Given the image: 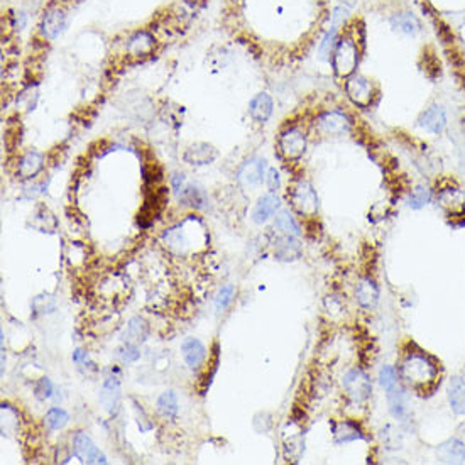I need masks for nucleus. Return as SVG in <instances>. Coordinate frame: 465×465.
Returning a JSON list of instances; mask_svg holds the SVG:
<instances>
[{
	"mask_svg": "<svg viewBox=\"0 0 465 465\" xmlns=\"http://www.w3.org/2000/svg\"><path fill=\"white\" fill-rule=\"evenodd\" d=\"M403 386L418 394H428L440 384L442 366L431 354L415 344L403 350L396 366Z\"/></svg>",
	"mask_w": 465,
	"mask_h": 465,
	"instance_id": "obj_1",
	"label": "nucleus"
},
{
	"mask_svg": "<svg viewBox=\"0 0 465 465\" xmlns=\"http://www.w3.org/2000/svg\"><path fill=\"white\" fill-rule=\"evenodd\" d=\"M361 60V49H359V41L354 36L348 34L342 36L337 43V48L332 54V67L333 73L339 78H348L355 73Z\"/></svg>",
	"mask_w": 465,
	"mask_h": 465,
	"instance_id": "obj_2",
	"label": "nucleus"
},
{
	"mask_svg": "<svg viewBox=\"0 0 465 465\" xmlns=\"http://www.w3.org/2000/svg\"><path fill=\"white\" fill-rule=\"evenodd\" d=\"M289 203L291 208L300 217L305 219H313L318 213V195L315 191L313 184L307 180H298L289 190Z\"/></svg>",
	"mask_w": 465,
	"mask_h": 465,
	"instance_id": "obj_3",
	"label": "nucleus"
},
{
	"mask_svg": "<svg viewBox=\"0 0 465 465\" xmlns=\"http://www.w3.org/2000/svg\"><path fill=\"white\" fill-rule=\"evenodd\" d=\"M342 388L345 396L354 405H364L372 396V381H370L369 374L361 368H352L344 374Z\"/></svg>",
	"mask_w": 465,
	"mask_h": 465,
	"instance_id": "obj_4",
	"label": "nucleus"
},
{
	"mask_svg": "<svg viewBox=\"0 0 465 465\" xmlns=\"http://www.w3.org/2000/svg\"><path fill=\"white\" fill-rule=\"evenodd\" d=\"M354 127L350 115L344 110H325L315 121V129L325 137H339L348 134Z\"/></svg>",
	"mask_w": 465,
	"mask_h": 465,
	"instance_id": "obj_5",
	"label": "nucleus"
},
{
	"mask_svg": "<svg viewBox=\"0 0 465 465\" xmlns=\"http://www.w3.org/2000/svg\"><path fill=\"white\" fill-rule=\"evenodd\" d=\"M308 147V137L301 127L291 126L281 132L278 137V149L279 154L286 159V161H298L303 158Z\"/></svg>",
	"mask_w": 465,
	"mask_h": 465,
	"instance_id": "obj_6",
	"label": "nucleus"
},
{
	"mask_svg": "<svg viewBox=\"0 0 465 465\" xmlns=\"http://www.w3.org/2000/svg\"><path fill=\"white\" fill-rule=\"evenodd\" d=\"M345 93L348 100L359 108H369L377 97V90L369 78L362 75H352L345 78Z\"/></svg>",
	"mask_w": 465,
	"mask_h": 465,
	"instance_id": "obj_7",
	"label": "nucleus"
},
{
	"mask_svg": "<svg viewBox=\"0 0 465 465\" xmlns=\"http://www.w3.org/2000/svg\"><path fill=\"white\" fill-rule=\"evenodd\" d=\"M416 123L427 134L440 136V134L445 132L446 126H449V115H446V110L443 108V105L431 104L430 107L421 112Z\"/></svg>",
	"mask_w": 465,
	"mask_h": 465,
	"instance_id": "obj_8",
	"label": "nucleus"
},
{
	"mask_svg": "<svg viewBox=\"0 0 465 465\" xmlns=\"http://www.w3.org/2000/svg\"><path fill=\"white\" fill-rule=\"evenodd\" d=\"M354 298L355 303L362 308V310H374L379 303L381 298V288L377 285L376 279L372 276H362L361 279L355 285V291H354Z\"/></svg>",
	"mask_w": 465,
	"mask_h": 465,
	"instance_id": "obj_9",
	"label": "nucleus"
},
{
	"mask_svg": "<svg viewBox=\"0 0 465 465\" xmlns=\"http://www.w3.org/2000/svg\"><path fill=\"white\" fill-rule=\"evenodd\" d=\"M266 159L263 158H252L249 161H246L241 166L237 173V181L241 187L244 188H254L259 187L263 181H266Z\"/></svg>",
	"mask_w": 465,
	"mask_h": 465,
	"instance_id": "obj_10",
	"label": "nucleus"
},
{
	"mask_svg": "<svg viewBox=\"0 0 465 465\" xmlns=\"http://www.w3.org/2000/svg\"><path fill=\"white\" fill-rule=\"evenodd\" d=\"M73 452L83 464H107V459L97 449L92 438L82 431H78L73 437Z\"/></svg>",
	"mask_w": 465,
	"mask_h": 465,
	"instance_id": "obj_11",
	"label": "nucleus"
},
{
	"mask_svg": "<svg viewBox=\"0 0 465 465\" xmlns=\"http://www.w3.org/2000/svg\"><path fill=\"white\" fill-rule=\"evenodd\" d=\"M333 440L339 445L344 443L366 440V431L362 430L361 423L357 420H340L332 425Z\"/></svg>",
	"mask_w": 465,
	"mask_h": 465,
	"instance_id": "obj_12",
	"label": "nucleus"
},
{
	"mask_svg": "<svg viewBox=\"0 0 465 465\" xmlns=\"http://www.w3.org/2000/svg\"><path fill=\"white\" fill-rule=\"evenodd\" d=\"M446 401L455 416H465V376H452L446 384Z\"/></svg>",
	"mask_w": 465,
	"mask_h": 465,
	"instance_id": "obj_13",
	"label": "nucleus"
},
{
	"mask_svg": "<svg viewBox=\"0 0 465 465\" xmlns=\"http://www.w3.org/2000/svg\"><path fill=\"white\" fill-rule=\"evenodd\" d=\"M435 457L440 464H464L465 462V442L452 437L442 442L435 449Z\"/></svg>",
	"mask_w": 465,
	"mask_h": 465,
	"instance_id": "obj_14",
	"label": "nucleus"
},
{
	"mask_svg": "<svg viewBox=\"0 0 465 465\" xmlns=\"http://www.w3.org/2000/svg\"><path fill=\"white\" fill-rule=\"evenodd\" d=\"M409 390L403 384H399L398 388L386 392L388 394V406H390V413L394 420L398 421H408L409 418V408H408V399H409Z\"/></svg>",
	"mask_w": 465,
	"mask_h": 465,
	"instance_id": "obj_15",
	"label": "nucleus"
},
{
	"mask_svg": "<svg viewBox=\"0 0 465 465\" xmlns=\"http://www.w3.org/2000/svg\"><path fill=\"white\" fill-rule=\"evenodd\" d=\"M279 210H281V200H279V196L274 191H271V193L261 196L259 202L256 203L252 212V220L257 225H263L266 222H270Z\"/></svg>",
	"mask_w": 465,
	"mask_h": 465,
	"instance_id": "obj_16",
	"label": "nucleus"
},
{
	"mask_svg": "<svg viewBox=\"0 0 465 465\" xmlns=\"http://www.w3.org/2000/svg\"><path fill=\"white\" fill-rule=\"evenodd\" d=\"M272 230L276 232L278 237H300L301 235L300 224L288 208H281L276 213Z\"/></svg>",
	"mask_w": 465,
	"mask_h": 465,
	"instance_id": "obj_17",
	"label": "nucleus"
},
{
	"mask_svg": "<svg viewBox=\"0 0 465 465\" xmlns=\"http://www.w3.org/2000/svg\"><path fill=\"white\" fill-rule=\"evenodd\" d=\"M64 25H67V16H64L63 9L54 7V9H49L45 14V17H43L41 32L46 39L53 41V39H56L63 32Z\"/></svg>",
	"mask_w": 465,
	"mask_h": 465,
	"instance_id": "obj_18",
	"label": "nucleus"
},
{
	"mask_svg": "<svg viewBox=\"0 0 465 465\" xmlns=\"http://www.w3.org/2000/svg\"><path fill=\"white\" fill-rule=\"evenodd\" d=\"M100 403L110 415H114L121 403V381L117 377H107L100 391Z\"/></svg>",
	"mask_w": 465,
	"mask_h": 465,
	"instance_id": "obj_19",
	"label": "nucleus"
},
{
	"mask_svg": "<svg viewBox=\"0 0 465 465\" xmlns=\"http://www.w3.org/2000/svg\"><path fill=\"white\" fill-rule=\"evenodd\" d=\"M181 355H183L188 368L198 369L205 362L206 348L198 339H191L190 337V339H184V342L181 344Z\"/></svg>",
	"mask_w": 465,
	"mask_h": 465,
	"instance_id": "obj_20",
	"label": "nucleus"
},
{
	"mask_svg": "<svg viewBox=\"0 0 465 465\" xmlns=\"http://www.w3.org/2000/svg\"><path fill=\"white\" fill-rule=\"evenodd\" d=\"M301 254H303V246H301V242L298 241V237L276 239V250H274L276 259L289 263V261L300 259Z\"/></svg>",
	"mask_w": 465,
	"mask_h": 465,
	"instance_id": "obj_21",
	"label": "nucleus"
},
{
	"mask_svg": "<svg viewBox=\"0 0 465 465\" xmlns=\"http://www.w3.org/2000/svg\"><path fill=\"white\" fill-rule=\"evenodd\" d=\"M45 168V156L38 151H27L17 165V174L23 180L34 178L41 169Z\"/></svg>",
	"mask_w": 465,
	"mask_h": 465,
	"instance_id": "obj_22",
	"label": "nucleus"
},
{
	"mask_svg": "<svg viewBox=\"0 0 465 465\" xmlns=\"http://www.w3.org/2000/svg\"><path fill=\"white\" fill-rule=\"evenodd\" d=\"M433 200H435L433 188H431L430 184L420 183V184H416L415 188H412V191H409L406 203H408V206L412 210H415V212H420V210L427 208V206L430 205Z\"/></svg>",
	"mask_w": 465,
	"mask_h": 465,
	"instance_id": "obj_23",
	"label": "nucleus"
},
{
	"mask_svg": "<svg viewBox=\"0 0 465 465\" xmlns=\"http://www.w3.org/2000/svg\"><path fill=\"white\" fill-rule=\"evenodd\" d=\"M272 108H274L272 98L267 93H259V95H256L250 100L249 114L256 122L264 123L271 117Z\"/></svg>",
	"mask_w": 465,
	"mask_h": 465,
	"instance_id": "obj_24",
	"label": "nucleus"
},
{
	"mask_svg": "<svg viewBox=\"0 0 465 465\" xmlns=\"http://www.w3.org/2000/svg\"><path fill=\"white\" fill-rule=\"evenodd\" d=\"M154 38L149 32L141 31L129 39V43H127V53L130 56H147V54H151L154 51Z\"/></svg>",
	"mask_w": 465,
	"mask_h": 465,
	"instance_id": "obj_25",
	"label": "nucleus"
},
{
	"mask_svg": "<svg viewBox=\"0 0 465 465\" xmlns=\"http://www.w3.org/2000/svg\"><path fill=\"white\" fill-rule=\"evenodd\" d=\"M391 25L394 31L401 32L406 36H415L421 31V23L418 17L412 12H396L391 17Z\"/></svg>",
	"mask_w": 465,
	"mask_h": 465,
	"instance_id": "obj_26",
	"label": "nucleus"
},
{
	"mask_svg": "<svg viewBox=\"0 0 465 465\" xmlns=\"http://www.w3.org/2000/svg\"><path fill=\"white\" fill-rule=\"evenodd\" d=\"M156 408H158V413L163 418H166V420H173V418L178 415V398H176V394H174L173 391H165L158 398Z\"/></svg>",
	"mask_w": 465,
	"mask_h": 465,
	"instance_id": "obj_27",
	"label": "nucleus"
},
{
	"mask_svg": "<svg viewBox=\"0 0 465 465\" xmlns=\"http://www.w3.org/2000/svg\"><path fill=\"white\" fill-rule=\"evenodd\" d=\"M377 383H379L381 390L384 392H390L394 390V388H398L399 384H401L398 369L391 364H384L383 368L379 369V374H377Z\"/></svg>",
	"mask_w": 465,
	"mask_h": 465,
	"instance_id": "obj_28",
	"label": "nucleus"
},
{
	"mask_svg": "<svg viewBox=\"0 0 465 465\" xmlns=\"http://www.w3.org/2000/svg\"><path fill=\"white\" fill-rule=\"evenodd\" d=\"M184 158H187L190 165H206V163H210L215 158V151H213V147L206 146V144H198V146L188 149Z\"/></svg>",
	"mask_w": 465,
	"mask_h": 465,
	"instance_id": "obj_29",
	"label": "nucleus"
},
{
	"mask_svg": "<svg viewBox=\"0 0 465 465\" xmlns=\"http://www.w3.org/2000/svg\"><path fill=\"white\" fill-rule=\"evenodd\" d=\"M68 421H70V416H68V413L64 412V409L56 408V406H54V408H51L49 412L46 413V418H45L46 427H48L51 431L63 430V428L68 425Z\"/></svg>",
	"mask_w": 465,
	"mask_h": 465,
	"instance_id": "obj_30",
	"label": "nucleus"
},
{
	"mask_svg": "<svg viewBox=\"0 0 465 465\" xmlns=\"http://www.w3.org/2000/svg\"><path fill=\"white\" fill-rule=\"evenodd\" d=\"M127 342L130 344H139L143 342V340H146L147 337V326L146 323L143 322L141 318H132L129 322V325H127Z\"/></svg>",
	"mask_w": 465,
	"mask_h": 465,
	"instance_id": "obj_31",
	"label": "nucleus"
},
{
	"mask_svg": "<svg viewBox=\"0 0 465 465\" xmlns=\"http://www.w3.org/2000/svg\"><path fill=\"white\" fill-rule=\"evenodd\" d=\"M340 36H339V29L332 27L329 32H326L325 36H323L322 43H320V58H323V60H329L330 56L333 54V51L337 48V43H339Z\"/></svg>",
	"mask_w": 465,
	"mask_h": 465,
	"instance_id": "obj_32",
	"label": "nucleus"
},
{
	"mask_svg": "<svg viewBox=\"0 0 465 465\" xmlns=\"http://www.w3.org/2000/svg\"><path fill=\"white\" fill-rule=\"evenodd\" d=\"M234 296H235L234 286H232V285L222 286L220 291L217 293V298H215L217 313H224V311L227 310V308L232 305V301H234Z\"/></svg>",
	"mask_w": 465,
	"mask_h": 465,
	"instance_id": "obj_33",
	"label": "nucleus"
},
{
	"mask_svg": "<svg viewBox=\"0 0 465 465\" xmlns=\"http://www.w3.org/2000/svg\"><path fill=\"white\" fill-rule=\"evenodd\" d=\"M183 200L187 202V205L195 206V208H200V206L205 205V193L202 190L195 187H188L183 193Z\"/></svg>",
	"mask_w": 465,
	"mask_h": 465,
	"instance_id": "obj_34",
	"label": "nucleus"
},
{
	"mask_svg": "<svg viewBox=\"0 0 465 465\" xmlns=\"http://www.w3.org/2000/svg\"><path fill=\"white\" fill-rule=\"evenodd\" d=\"M119 357H121L123 362H127V364H132V362L139 361L141 352H139V348H137L136 344L127 342L126 345H123V347L119 348Z\"/></svg>",
	"mask_w": 465,
	"mask_h": 465,
	"instance_id": "obj_35",
	"label": "nucleus"
},
{
	"mask_svg": "<svg viewBox=\"0 0 465 465\" xmlns=\"http://www.w3.org/2000/svg\"><path fill=\"white\" fill-rule=\"evenodd\" d=\"M36 396L39 399H49L53 396V383L48 377H43L38 384H36Z\"/></svg>",
	"mask_w": 465,
	"mask_h": 465,
	"instance_id": "obj_36",
	"label": "nucleus"
},
{
	"mask_svg": "<svg viewBox=\"0 0 465 465\" xmlns=\"http://www.w3.org/2000/svg\"><path fill=\"white\" fill-rule=\"evenodd\" d=\"M347 17H348V7H345V5L337 7V9L333 10L332 17H330V19H332V27L340 29V25H344L345 21H347Z\"/></svg>",
	"mask_w": 465,
	"mask_h": 465,
	"instance_id": "obj_37",
	"label": "nucleus"
},
{
	"mask_svg": "<svg viewBox=\"0 0 465 465\" xmlns=\"http://www.w3.org/2000/svg\"><path fill=\"white\" fill-rule=\"evenodd\" d=\"M423 60H425V64H423L425 73H427L428 76H431V70L435 71V75L440 73V63H438V60L433 56V54L423 53Z\"/></svg>",
	"mask_w": 465,
	"mask_h": 465,
	"instance_id": "obj_38",
	"label": "nucleus"
},
{
	"mask_svg": "<svg viewBox=\"0 0 465 465\" xmlns=\"http://www.w3.org/2000/svg\"><path fill=\"white\" fill-rule=\"evenodd\" d=\"M266 184L270 188V191H278L279 187H281V176H279V171L276 168H270L266 173Z\"/></svg>",
	"mask_w": 465,
	"mask_h": 465,
	"instance_id": "obj_39",
	"label": "nucleus"
},
{
	"mask_svg": "<svg viewBox=\"0 0 465 465\" xmlns=\"http://www.w3.org/2000/svg\"><path fill=\"white\" fill-rule=\"evenodd\" d=\"M325 303H326V310H329V313L335 315V313H342L344 311V305H342V301H340V298L329 296Z\"/></svg>",
	"mask_w": 465,
	"mask_h": 465,
	"instance_id": "obj_40",
	"label": "nucleus"
},
{
	"mask_svg": "<svg viewBox=\"0 0 465 465\" xmlns=\"http://www.w3.org/2000/svg\"><path fill=\"white\" fill-rule=\"evenodd\" d=\"M25 21H27V16H25L24 12H19V16H17V23H16V25H17V27H19V29H23L24 25H25Z\"/></svg>",
	"mask_w": 465,
	"mask_h": 465,
	"instance_id": "obj_41",
	"label": "nucleus"
}]
</instances>
